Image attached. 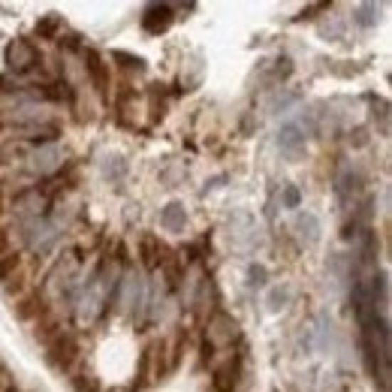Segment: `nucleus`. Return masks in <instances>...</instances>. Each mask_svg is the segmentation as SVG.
<instances>
[{
    "mask_svg": "<svg viewBox=\"0 0 392 392\" xmlns=\"http://www.w3.org/2000/svg\"><path fill=\"white\" fill-rule=\"evenodd\" d=\"M238 338V323L230 314H214L206 326V350L218 347H233V341Z\"/></svg>",
    "mask_w": 392,
    "mask_h": 392,
    "instance_id": "obj_1",
    "label": "nucleus"
},
{
    "mask_svg": "<svg viewBox=\"0 0 392 392\" xmlns=\"http://www.w3.org/2000/svg\"><path fill=\"white\" fill-rule=\"evenodd\" d=\"M46 350H48V362L58 365V369H70L75 353H79L75 338L70 332H64V329H58V332H52L46 338Z\"/></svg>",
    "mask_w": 392,
    "mask_h": 392,
    "instance_id": "obj_2",
    "label": "nucleus"
},
{
    "mask_svg": "<svg viewBox=\"0 0 392 392\" xmlns=\"http://www.w3.org/2000/svg\"><path fill=\"white\" fill-rule=\"evenodd\" d=\"M4 58H6V67L16 70V73H28V70H33L36 64H40V52H36V46L31 40H21V36L6 46Z\"/></svg>",
    "mask_w": 392,
    "mask_h": 392,
    "instance_id": "obj_3",
    "label": "nucleus"
},
{
    "mask_svg": "<svg viewBox=\"0 0 392 392\" xmlns=\"http://www.w3.org/2000/svg\"><path fill=\"white\" fill-rule=\"evenodd\" d=\"M118 290H121V296H118V305H121V311H127V314H133V311H139L142 308V299H145V284H142V277H139L136 272H127L118 281Z\"/></svg>",
    "mask_w": 392,
    "mask_h": 392,
    "instance_id": "obj_4",
    "label": "nucleus"
},
{
    "mask_svg": "<svg viewBox=\"0 0 392 392\" xmlns=\"http://www.w3.org/2000/svg\"><path fill=\"white\" fill-rule=\"evenodd\" d=\"M305 139L308 133L302 130V124H284L281 133H277V148H281L284 157L299 160V157H305Z\"/></svg>",
    "mask_w": 392,
    "mask_h": 392,
    "instance_id": "obj_5",
    "label": "nucleus"
},
{
    "mask_svg": "<svg viewBox=\"0 0 392 392\" xmlns=\"http://www.w3.org/2000/svg\"><path fill=\"white\" fill-rule=\"evenodd\" d=\"M60 160H64V154H60V148L58 145H40L31 154V172L36 175H48V172H55L60 166Z\"/></svg>",
    "mask_w": 392,
    "mask_h": 392,
    "instance_id": "obj_6",
    "label": "nucleus"
},
{
    "mask_svg": "<svg viewBox=\"0 0 392 392\" xmlns=\"http://www.w3.org/2000/svg\"><path fill=\"white\" fill-rule=\"evenodd\" d=\"M238 377H242V356H233L226 359L218 371H214V389L218 392H233Z\"/></svg>",
    "mask_w": 392,
    "mask_h": 392,
    "instance_id": "obj_7",
    "label": "nucleus"
},
{
    "mask_svg": "<svg viewBox=\"0 0 392 392\" xmlns=\"http://www.w3.org/2000/svg\"><path fill=\"white\" fill-rule=\"evenodd\" d=\"M169 24H172V6L166 4H154V6H148L145 9V16H142V28L148 33H163V31H169Z\"/></svg>",
    "mask_w": 392,
    "mask_h": 392,
    "instance_id": "obj_8",
    "label": "nucleus"
},
{
    "mask_svg": "<svg viewBox=\"0 0 392 392\" xmlns=\"http://www.w3.org/2000/svg\"><path fill=\"white\" fill-rule=\"evenodd\" d=\"M46 206H48V199L43 196L40 187H31V191H21L16 196V211L18 214H33V221L46 211Z\"/></svg>",
    "mask_w": 392,
    "mask_h": 392,
    "instance_id": "obj_9",
    "label": "nucleus"
},
{
    "mask_svg": "<svg viewBox=\"0 0 392 392\" xmlns=\"http://www.w3.org/2000/svg\"><path fill=\"white\" fill-rule=\"evenodd\" d=\"M184 223H187V211H184L181 202H169V206L160 211V226L166 233H181Z\"/></svg>",
    "mask_w": 392,
    "mask_h": 392,
    "instance_id": "obj_10",
    "label": "nucleus"
},
{
    "mask_svg": "<svg viewBox=\"0 0 392 392\" xmlns=\"http://www.w3.org/2000/svg\"><path fill=\"white\" fill-rule=\"evenodd\" d=\"M85 67H88V73H91V79H94V85H97V91H100V94H106V91H109V73H106L103 58H100L97 52H88V55H85Z\"/></svg>",
    "mask_w": 392,
    "mask_h": 392,
    "instance_id": "obj_11",
    "label": "nucleus"
},
{
    "mask_svg": "<svg viewBox=\"0 0 392 392\" xmlns=\"http://www.w3.org/2000/svg\"><path fill=\"white\" fill-rule=\"evenodd\" d=\"M335 191H338V199H341V202H350L353 196L362 191V175L353 172V169H347V172L338 179V187H335Z\"/></svg>",
    "mask_w": 392,
    "mask_h": 392,
    "instance_id": "obj_12",
    "label": "nucleus"
},
{
    "mask_svg": "<svg viewBox=\"0 0 392 392\" xmlns=\"http://www.w3.org/2000/svg\"><path fill=\"white\" fill-rule=\"evenodd\" d=\"M296 230H299V238L305 245H314L320 238V223H317V218H314V214H299L296 218Z\"/></svg>",
    "mask_w": 392,
    "mask_h": 392,
    "instance_id": "obj_13",
    "label": "nucleus"
},
{
    "mask_svg": "<svg viewBox=\"0 0 392 392\" xmlns=\"http://www.w3.org/2000/svg\"><path fill=\"white\" fill-rule=\"evenodd\" d=\"M21 136L24 139H36V142H48V139H58L60 136V127L58 124H28V127H21Z\"/></svg>",
    "mask_w": 392,
    "mask_h": 392,
    "instance_id": "obj_14",
    "label": "nucleus"
},
{
    "mask_svg": "<svg viewBox=\"0 0 392 392\" xmlns=\"http://www.w3.org/2000/svg\"><path fill=\"white\" fill-rule=\"evenodd\" d=\"M36 314H43V296L40 293L21 299L18 305H16V317L18 320H31V317H36Z\"/></svg>",
    "mask_w": 392,
    "mask_h": 392,
    "instance_id": "obj_15",
    "label": "nucleus"
},
{
    "mask_svg": "<svg viewBox=\"0 0 392 392\" xmlns=\"http://www.w3.org/2000/svg\"><path fill=\"white\" fill-rule=\"evenodd\" d=\"M377 12H381V6H377V4H359L356 9H353V21H356L359 28H374V24H377Z\"/></svg>",
    "mask_w": 392,
    "mask_h": 392,
    "instance_id": "obj_16",
    "label": "nucleus"
},
{
    "mask_svg": "<svg viewBox=\"0 0 392 392\" xmlns=\"http://www.w3.org/2000/svg\"><path fill=\"white\" fill-rule=\"evenodd\" d=\"M160 254H163V245L157 242L154 235H145L142 238V260H145L148 269H154V265L160 263Z\"/></svg>",
    "mask_w": 392,
    "mask_h": 392,
    "instance_id": "obj_17",
    "label": "nucleus"
},
{
    "mask_svg": "<svg viewBox=\"0 0 392 392\" xmlns=\"http://www.w3.org/2000/svg\"><path fill=\"white\" fill-rule=\"evenodd\" d=\"M18 254H6V257H0V281H9L12 275H16L18 269Z\"/></svg>",
    "mask_w": 392,
    "mask_h": 392,
    "instance_id": "obj_18",
    "label": "nucleus"
},
{
    "mask_svg": "<svg viewBox=\"0 0 392 392\" xmlns=\"http://www.w3.org/2000/svg\"><path fill=\"white\" fill-rule=\"evenodd\" d=\"M287 302H290V287H275L272 296H269V308L281 311V308H287Z\"/></svg>",
    "mask_w": 392,
    "mask_h": 392,
    "instance_id": "obj_19",
    "label": "nucleus"
},
{
    "mask_svg": "<svg viewBox=\"0 0 392 392\" xmlns=\"http://www.w3.org/2000/svg\"><path fill=\"white\" fill-rule=\"evenodd\" d=\"M58 28H60V18H58V16H46L40 24H36V33L46 36V40H52Z\"/></svg>",
    "mask_w": 392,
    "mask_h": 392,
    "instance_id": "obj_20",
    "label": "nucleus"
},
{
    "mask_svg": "<svg viewBox=\"0 0 392 392\" xmlns=\"http://www.w3.org/2000/svg\"><path fill=\"white\" fill-rule=\"evenodd\" d=\"M115 60H121V67L136 70V73L145 70V60H142V58H133V55H127V52H115Z\"/></svg>",
    "mask_w": 392,
    "mask_h": 392,
    "instance_id": "obj_21",
    "label": "nucleus"
},
{
    "mask_svg": "<svg viewBox=\"0 0 392 392\" xmlns=\"http://www.w3.org/2000/svg\"><path fill=\"white\" fill-rule=\"evenodd\" d=\"M248 277H250V287H263L265 284V277H269V272H265V265H250L248 269Z\"/></svg>",
    "mask_w": 392,
    "mask_h": 392,
    "instance_id": "obj_22",
    "label": "nucleus"
},
{
    "mask_svg": "<svg viewBox=\"0 0 392 392\" xmlns=\"http://www.w3.org/2000/svg\"><path fill=\"white\" fill-rule=\"evenodd\" d=\"M281 202H284L287 208H296L299 206V187L296 184H287L284 191H281Z\"/></svg>",
    "mask_w": 392,
    "mask_h": 392,
    "instance_id": "obj_23",
    "label": "nucleus"
},
{
    "mask_svg": "<svg viewBox=\"0 0 392 392\" xmlns=\"http://www.w3.org/2000/svg\"><path fill=\"white\" fill-rule=\"evenodd\" d=\"M320 33H323V36H332V40H341V21H338V18L323 21V24H320Z\"/></svg>",
    "mask_w": 392,
    "mask_h": 392,
    "instance_id": "obj_24",
    "label": "nucleus"
},
{
    "mask_svg": "<svg viewBox=\"0 0 392 392\" xmlns=\"http://www.w3.org/2000/svg\"><path fill=\"white\" fill-rule=\"evenodd\" d=\"M299 94H284V97H275V103H272V112H284L290 103H296Z\"/></svg>",
    "mask_w": 392,
    "mask_h": 392,
    "instance_id": "obj_25",
    "label": "nucleus"
},
{
    "mask_svg": "<svg viewBox=\"0 0 392 392\" xmlns=\"http://www.w3.org/2000/svg\"><path fill=\"white\" fill-rule=\"evenodd\" d=\"M9 245H12L9 230H0V257H6V254H9Z\"/></svg>",
    "mask_w": 392,
    "mask_h": 392,
    "instance_id": "obj_26",
    "label": "nucleus"
},
{
    "mask_svg": "<svg viewBox=\"0 0 392 392\" xmlns=\"http://www.w3.org/2000/svg\"><path fill=\"white\" fill-rule=\"evenodd\" d=\"M350 142H353V145H365V142H369V133H365L362 127L353 130V133H350Z\"/></svg>",
    "mask_w": 392,
    "mask_h": 392,
    "instance_id": "obj_27",
    "label": "nucleus"
},
{
    "mask_svg": "<svg viewBox=\"0 0 392 392\" xmlns=\"http://www.w3.org/2000/svg\"><path fill=\"white\" fill-rule=\"evenodd\" d=\"M4 157H6V154H4V148H0V166H4Z\"/></svg>",
    "mask_w": 392,
    "mask_h": 392,
    "instance_id": "obj_28",
    "label": "nucleus"
},
{
    "mask_svg": "<svg viewBox=\"0 0 392 392\" xmlns=\"http://www.w3.org/2000/svg\"><path fill=\"white\" fill-rule=\"evenodd\" d=\"M0 214H4V196H0Z\"/></svg>",
    "mask_w": 392,
    "mask_h": 392,
    "instance_id": "obj_29",
    "label": "nucleus"
},
{
    "mask_svg": "<svg viewBox=\"0 0 392 392\" xmlns=\"http://www.w3.org/2000/svg\"><path fill=\"white\" fill-rule=\"evenodd\" d=\"M0 130H4V124H0Z\"/></svg>",
    "mask_w": 392,
    "mask_h": 392,
    "instance_id": "obj_30",
    "label": "nucleus"
}]
</instances>
